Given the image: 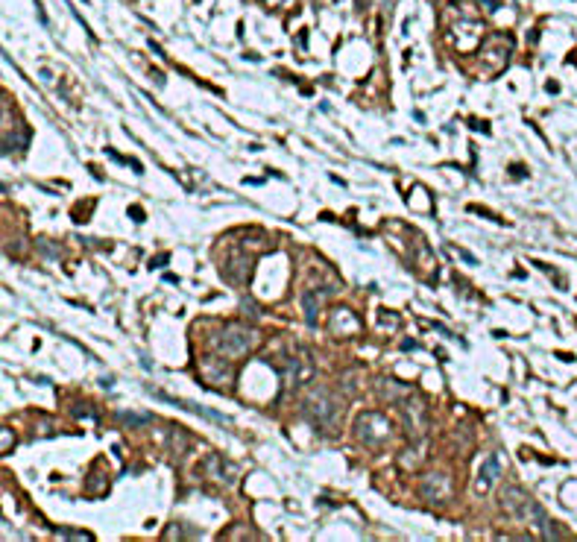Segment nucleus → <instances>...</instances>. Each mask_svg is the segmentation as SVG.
<instances>
[{"instance_id": "nucleus-2", "label": "nucleus", "mask_w": 577, "mask_h": 542, "mask_svg": "<svg viewBox=\"0 0 577 542\" xmlns=\"http://www.w3.org/2000/svg\"><path fill=\"white\" fill-rule=\"evenodd\" d=\"M252 343H255V335L247 326L231 323L220 331V355H226V358H240L243 352H249Z\"/></svg>"}, {"instance_id": "nucleus-13", "label": "nucleus", "mask_w": 577, "mask_h": 542, "mask_svg": "<svg viewBox=\"0 0 577 542\" xmlns=\"http://www.w3.org/2000/svg\"><path fill=\"white\" fill-rule=\"evenodd\" d=\"M85 3H88V0H85Z\"/></svg>"}, {"instance_id": "nucleus-1", "label": "nucleus", "mask_w": 577, "mask_h": 542, "mask_svg": "<svg viewBox=\"0 0 577 542\" xmlns=\"http://www.w3.org/2000/svg\"><path fill=\"white\" fill-rule=\"evenodd\" d=\"M340 411H343L340 399L331 396L328 390H314V393H308V396H305V402H302L305 420H308L316 431H323V434H328V431L337 428Z\"/></svg>"}, {"instance_id": "nucleus-3", "label": "nucleus", "mask_w": 577, "mask_h": 542, "mask_svg": "<svg viewBox=\"0 0 577 542\" xmlns=\"http://www.w3.org/2000/svg\"><path fill=\"white\" fill-rule=\"evenodd\" d=\"M354 434H358L363 442H370V446H381V442L390 437V422L381 413H361L358 425H354Z\"/></svg>"}, {"instance_id": "nucleus-4", "label": "nucleus", "mask_w": 577, "mask_h": 542, "mask_svg": "<svg viewBox=\"0 0 577 542\" xmlns=\"http://www.w3.org/2000/svg\"><path fill=\"white\" fill-rule=\"evenodd\" d=\"M155 396L162 399V402H170V404H176V408H182V411H191V413H196V416H205V420H211V422H217V425H229V416L217 413V411H211V408H202V404H193V402H179V399L167 396V393H162V390H158Z\"/></svg>"}, {"instance_id": "nucleus-8", "label": "nucleus", "mask_w": 577, "mask_h": 542, "mask_svg": "<svg viewBox=\"0 0 577 542\" xmlns=\"http://www.w3.org/2000/svg\"><path fill=\"white\" fill-rule=\"evenodd\" d=\"M302 308H305V314H308V323L314 326L316 323V293H305Z\"/></svg>"}, {"instance_id": "nucleus-9", "label": "nucleus", "mask_w": 577, "mask_h": 542, "mask_svg": "<svg viewBox=\"0 0 577 542\" xmlns=\"http://www.w3.org/2000/svg\"><path fill=\"white\" fill-rule=\"evenodd\" d=\"M117 420H124L126 425H144L150 416H138V413H117Z\"/></svg>"}, {"instance_id": "nucleus-7", "label": "nucleus", "mask_w": 577, "mask_h": 542, "mask_svg": "<svg viewBox=\"0 0 577 542\" xmlns=\"http://www.w3.org/2000/svg\"><path fill=\"white\" fill-rule=\"evenodd\" d=\"M381 387H384V399H392V402H399V404L413 393L408 384H399L396 378H381Z\"/></svg>"}, {"instance_id": "nucleus-12", "label": "nucleus", "mask_w": 577, "mask_h": 542, "mask_svg": "<svg viewBox=\"0 0 577 542\" xmlns=\"http://www.w3.org/2000/svg\"><path fill=\"white\" fill-rule=\"evenodd\" d=\"M401 349H404V352H410V349H416V343H413V340H404V343H401Z\"/></svg>"}, {"instance_id": "nucleus-10", "label": "nucleus", "mask_w": 577, "mask_h": 542, "mask_svg": "<svg viewBox=\"0 0 577 542\" xmlns=\"http://www.w3.org/2000/svg\"><path fill=\"white\" fill-rule=\"evenodd\" d=\"M62 539H94V536L85 531H62Z\"/></svg>"}, {"instance_id": "nucleus-11", "label": "nucleus", "mask_w": 577, "mask_h": 542, "mask_svg": "<svg viewBox=\"0 0 577 542\" xmlns=\"http://www.w3.org/2000/svg\"><path fill=\"white\" fill-rule=\"evenodd\" d=\"M167 261H170L167 255H158V258H150V267H153V270H155V267H164Z\"/></svg>"}, {"instance_id": "nucleus-6", "label": "nucleus", "mask_w": 577, "mask_h": 542, "mask_svg": "<svg viewBox=\"0 0 577 542\" xmlns=\"http://www.w3.org/2000/svg\"><path fill=\"white\" fill-rule=\"evenodd\" d=\"M501 475V466H498V454H493L486 463H484V469H481V478H477V489L486 492L489 487L495 484V478Z\"/></svg>"}, {"instance_id": "nucleus-5", "label": "nucleus", "mask_w": 577, "mask_h": 542, "mask_svg": "<svg viewBox=\"0 0 577 542\" xmlns=\"http://www.w3.org/2000/svg\"><path fill=\"white\" fill-rule=\"evenodd\" d=\"M501 501H504L507 513H515V516H519V510H527V507H531V498L522 496V492L515 489V487H507L504 496H501Z\"/></svg>"}]
</instances>
